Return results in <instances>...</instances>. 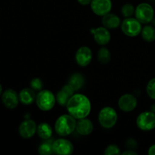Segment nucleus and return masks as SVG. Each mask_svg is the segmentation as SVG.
Segmentation results:
<instances>
[{
  "label": "nucleus",
  "mask_w": 155,
  "mask_h": 155,
  "mask_svg": "<svg viewBox=\"0 0 155 155\" xmlns=\"http://www.w3.org/2000/svg\"><path fill=\"white\" fill-rule=\"evenodd\" d=\"M98 121L100 125L104 128H112L117 121V114L113 107H104L98 114Z\"/></svg>",
  "instance_id": "obj_4"
},
{
  "label": "nucleus",
  "mask_w": 155,
  "mask_h": 155,
  "mask_svg": "<svg viewBox=\"0 0 155 155\" xmlns=\"http://www.w3.org/2000/svg\"><path fill=\"white\" fill-rule=\"evenodd\" d=\"M38 136L44 140H47L52 136V128L47 123H42L37 126Z\"/></svg>",
  "instance_id": "obj_19"
},
{
  "label": "nucleus",
  "mask_w": 155,
  "mask_h": 155,
  "mask_svg": "<svg viewBox=\"0 0 155 155\" xmlns=\"http://www.w3.org/2000/svg\"><path fill=\"white\" fill-rule=\"evenodd\" d=\"M75 92L76 91L74 90V89L71 85H65V86H64L61 89V90L56 95V101L60 105L64 107V106L67 105L70 98L74 95V92Z\"/></svg>",
  "instance_id": "obj_15"
},
{
  "label": "nucleus",
  "mask_w": 155,
  "mask_h": 155,
  "mask_svg": "<svg viewBox=\"0 0 155 155\" xmlns=\"http://www.w3.org/2000/svg\"><path fill=\"white\" fill-rule=\"evenodd\" d=\"M120 149L116 145H110L104 150L105 155H116L120 154Z\"/></svg>",
  "instance_id": "obj_27"
},
{
  "label": "nucleus",
  "mask_w": 155,
  "mask_h": 155,
  "mask_svg": "<svg viewBox=\"0 0 155 155\" xmlns=\"http://www.w3.org/2000/svg\"><path fill=\"white\" fill-rule=\"evenodd\" d=\"M147 94L152 99L155 100V78L151 79L148 82L146 88Z\"/></svg>",
  "instance_id": "obj_25"
},
{
  "label": "nucleus",
  "mask_w": 155,
  "mask_h": 155,
  "mask_svg": "<svg viewBox=\"0 0 155 155\" xmlns=\"http://www.w3.org/2000/svg\"><path fill=\"white\" fill-rule=\"evenodd\" d=\"M36 102L40 110L48 111L54 107L56 102V97L51 91L42 89L36 95Z\"/></svg>",
  "instance_id": "obj_3"
},
{
  "label": "nucleus",
  "mask_w": 155,
  "mask_h": 155,
  "mask_svg": "<svg viewBox=\"0 0 155 155\" xmlns=\"http://www.w3.org/2000/svg\"><path fill=\"white\" fill-rule=\"evenodd\" d=\"M76 130L79 134L82 136H88L93 131V124L86 117L79 119L78 121H77Z\"/></svg>",
  "instance_id": "obj_16"
},
{
  "label": "nucleus",
  "mask_w": 155,
  "mask_h": 155,
  "mask_svg": "<svg viewBox=\"0 0 155 155\" xmlns=\"http://www.w3.org/2000/svg\"><path fill=\"white\" fill-rule=\"evenodd\" d=\"M123 155H137L138 154L136 152V151H133V150H127V151H124V152L122 153Z\"/></svg>",
  "instance_id": "obj_28"
},
{
  "label": "nucleus",
  "mask_w": 155,
  "mask_h": 155,
  "mask_svg": "<svg viewBox=\"0 0 155 155\" xmlns=\"http://www.w3.org/2000/svg\"><path fill=\"white\" fill-rule=\"evenodd\" d=\"M135 11H136V8L133 5L130 3H127L123 5L122 8H121V13H122L123 16L125 18H131L135 14Z\"/></svg>",
  "instance_id": "obj_24"
},
{
  "label": "nucleus",
  "mask_w": 155,
  "mask_h": 155,
  "mask_svg": "<svg viewBox=\"0 0 155 155\" xmlns=\"http://www.w3.org/2000/svg\"><path fill=\"white\" fill-rule=\"evenodd\" d=\"M77 120L71 114H64L59 117L54 124V130L60 136L71 135L76 130Z\"/></svg>",
  "instance_id": "obj_2"
},
{
  "label": "nucleus",
  "mask_w": 155,
  "mask_h": 155,
  "mask_svg": "<svg viewBox=\"0 0 155 155\" xmlns=\"http://www.w3.org/2000/svg\"><path fill=\"white\" fill-rule=\"evenodd\" d=\"M111 58L110 51L107 48L102 47L99 49L98 52V60L102 64H106L108 63Z\"/></svg>",
  "instance_id": "obj_22"
},
{
  "label": "nucleus",
  "mask_w": 155,
  "mask_h": 155,
  "mask_svg": "<svg viewBox=\"0 0 155 155\" xmlns=\"http://www.w3.org/2000/svg\"><path fill=\"white\" fill-rule=\"evenodd\" d=\"M20 136L24 139H30L36 134L37 131V125L33 120H26L19 126Z\"/></svg>",
  "instance_id": "obj_10"
},
{
  "label": "nucleus",
  "mask_w": 155,
  "mask_h": 155,
  "mask_svg": "<svg viewBox=\"0 0 155 155\" xmlns=\"http://www.w3.org/2000/svg\"><path fill=\"white\" fill-rule=\"evenodd\" d=\"M103 26L108 30L117 29L120 25V19L117 15L112 13H108L102 16L101 20Z\"/></svg>",
  "instance_id": "obj_17"
},
{
  "label": "nucleus",
  "mask_w": 155,
  "mask_h": 155,
  "mask_svg": "<svg viewBox=\"0 0 155 155\" xmlns=\"http://www.w3.org/2000/svg\"><path fill=\"white\" fill-rule=\"evenodd\" d=\"M90 5L92 12L98 16L110 13L112 8L111 0H92Z\"/></svg>",
  "instance_id": "obj_9"
},
{
  "label": "nucleus",
  "mask_w": 155,
  "mask_h": 155,
  "mask_svg": "<svg viewBox=\"0 0 155 155\" xmlns=\"http://www.w3.org/2000/svg\"><path fill=\"white\" fill-rule=\"evenodd\" d=\"M84 77L82 74H74L72 76H71L68 81V84L71 85L74 90L77 91L81 89L84 85Z\"/></svg>",
  "instance_id": "obj_20"
},
{
  "label": "nucleus",
  "mask_w": 155,
  "mask_h": 155,
  "mask_svg": "<svg viewBox=\"0 0 155 155\" xmlns=\"http://www.w3.org/2000/svg\"><path fill=\"white\" fill-rule=\"evenodd\" d=\"M78 2L80 4H81L82 5H87L90 4L92 0H77Z\"/></svg>",
  "instance_id": "obj_30"
},
{
  "label": "nucleus",
  "mask_w": 155,
  "mask_h": 155,
  "mask_svg": "<svg viewBox=\"0 0 155 155\" xmlns=\"http://www.w3.org/2000/svg\"><path fill=\"white\" fill-rule=\"evenodd\" d=\"M36 95L35 94L34 90L32 88H24L20 92L19 99L22 104L29 105L33 104L35 101Z\"/></svg>",
  "instance_id": "obj_18"
},
{
  "label": "nucleus",
  "mask_w": 155,
  "mask_h": 155,
  "mask_svg": "<svg viewBox=\"0 0 155 155\" xmlns=\"http://www.w3.org/2000/svg\"><path fill=\"white\" fill-rule=\"evenodd\" d=\"M136 18L142 24H148L154 18V11L152 6L148 3H141L136 8Z\"/></svg>",
  "instance_id": "obj_6"
},
{
  "label": "nucleus",
  "mask_w": 155,
  "mask_h": 155,
  "mask_svg": "<svg viewBox=\"0 0 155 155\" xmlns=\"http://www.w3.org/2000/svg\"><path fill=\"white\" fill-rule=\"evenodd\" d=\"M137 106V99L131 94H124L118 101V107L124 112H130L135 110Z\"/></svg>",
  "instance_id": "obj_11"
},
{
  "label": "nucleus",
  "mask_w": 155,
  "mask_h": 155,
  "mask_svg": "<svg viewBox=\"0 0 155 155\" xmlns=\"http://www.w3.org/2000/svg\"><path fill=\"white\" fill-rule=\"evenodd\" d=\"M53 152L59 155H68L74 152V145L65 139H56L52 143Z\"/></svg>",
  "instance_id": "obj_8"
},
{
  "label": "nucleus",
  "mask_w": 155,
  "mask_h": 155,
  "mask_svg": "<svg viewBox=\"0 0 155 155\" xmlns=\"http://www.w3.org/2000/svg\"><path fill=\"white\" fill-rule=\"evenodd\" d=\"M136 125L142 131H151L155 128V114L151 111L141 113L136 119Z\"/></svg>",
  "instance_id": "obj_7"
},
{
  "label": "nucleus",
  "mask_w": 155,
  "mask_h": 155,
  "mask_svg": "<svg viewBox=\"0 0 155 155\" xmlns=\"http://www.w3.org/2000/svg\"><path fill=\"white\" fill-rule=\"evenodd\" d=\"M30 87L34 91H41L43 88V83L39 78H33L30 81Z\"/></svg>",
  "instance_id": "obj_26"
},
{
  "label": "nucleus",
  "mask_w": 155,
  "mask_h": 155,
  "mask_svg": "<svg viewBox=\"0 0 155 155\" xmlns=\"http://www.w3.org/2000/svg\"><path fill=\"white\" fill-rule=\"evenodd\" d=\"M69 114L76 119L87 117L91 112V102L83 94H74L66 105Z\"/></svg>",
  "instance_id": "obj_1"
},
{
  "label": "nucleus",
  "mask_w": 155,
  "mask_h": 155,
  "mask_svg": "<svg viewBox=\"0 0 155 155\" xmlns=\"http://www.w3.org/2000/svg\"><path fill=\"white\" fill-rule=\"evenodd\" d=\"M38 152L41 155H49L52 154L54 153L53 152L52 144L48 142H42L38 148Z\"/></svg>",
  "instance_id": "obj_23"
},
{
  "label": "nucleus",
  "mask_w": 155,
  "mask_h": 155,
  "mask_svg": "<svg viewBox=\"0 0 155 155\" xmlns=\"http://www.w3.org/2000/svg\"><path fill=\"white\" fill-rule=\"evenodd\" d=\"M76 61L80 67H86L91 63L92 59V50L87 46H82L77 51Z\"/></svg>",
  "instance_id": "obj_12"
},
{
  "label": "nucleus",
  "mask_w": 155,
  "mask_h": 155,
  "mask_svg": "<svg viewBox=\"0 0 155 155\" xmlns=\"http://www.w3.org/2000/svg\"><path fill=\"white\" fill-rule=\"evenodd\" d=\"M3 104L8 109H15L19 103V95L14 89H8L5 91L2 96Z\"/></svg>",
  "instance_id": "obj_13"
},
{
  "label": "nucleus",
  "mask_w": 155,
  "mask_h": 155,
  "mask_svg": "<svg viewBox=\"0 0 155 155\" xmlns=\"http://www.w3.org/2000/svg\"><path fill=\"white\" fill-rule=\"evenodd\" d=\"M92 33L93 34L94 39H95V41L98 45H105L110 42V32H109L108 29L104 27V26L93 29L92 30Z\"/></svg>",
  "instance_id": "obj_14"
},
{
  "label": "nucleus",
  "mask_w": 155,
  "mask_h": 155,
  "mask_svg": "<svg viewBox=\"0 0 155 155\" xmlns=\"http://www.w3.org/2000/svg\"><path fill=\"white\" fill-rule=\"evenodd\" d=\"M148 154L149 155H155V145H151L149 148L148 151Z\"/></svg>",
  "instance_id": "obj_29"
},
{
  "label": "nucleus",
  "mask_w": 155,
  "mask_h": 155,
  "mask_svg": "<svg viewBox=\"0 0 155 155\" xmlns=\"http://www.w3.org/2000/svg\"><path fill=\"white\" fill-rule=\"evenodd\" d=\"M121 30L123 33L130 37H135L140 34L142 32V23L139 22L136 18H126L121 23Z\"/></svg>",
  "instance_id": "obj_5"
},
{
  "label": "nucleus",
  "mask_w": 155,
  "mask_h": 155,
  "mask_svg": "<svg viewBox=\"0 0 155 155\" xmlns=\"http://www.w3.org/2000/svg\"><path fill=\"white\" fill-rule=\"evenodd\" d=\"M142 37L145 42H152L155 40V28L152 26H145L141 32Z\"/></svg>",
  "instance_id": "obj_21"
},
{
  "label": "nucleus",
  "mask_w": 155,
  "mask_h": 155,
  "mask_svg": "<svg viewBox=\"0 0 155 155\" xmlns=\"http://www.w3.org/2000/svg\"><path fill=\"white\" fill-rule=\"evenodd\" d=\"M2 87L1 84H0V95H2Z\"/></svg>",
  "instance_id": "obj_31"
}]
</instances>
